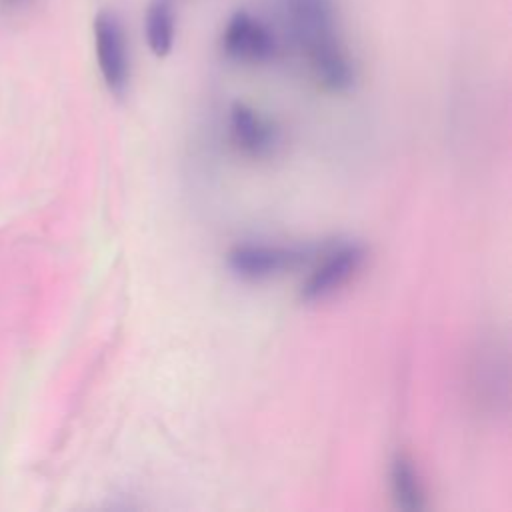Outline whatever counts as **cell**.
Instances as JSON below:
<instances>
[{"label": "cell", "mask_w": 512, "mask_h": 512, "mask_svg": "<svg viewBox=\"0 0 512 512\" xmlns=\"http://www.w3.org/2000/svg\"><path fill=\"white\" fill-rule=\"evenodd\" d=\"M364 260L366 248L362 244L352 242L334 248L304 280L300 288V298L304 302H318L332 296L358 274Z\"/></svg>", "instance_id": "cell-5"}, {"label": "cell", "mask_w": 512, "mask_h": 512, "mask_svg": "<svg viewBox=\"0 0 512 512\" xmlns=\"http://www.w3.org/2000/svg\"><path fill=\"white\" fill-rule=\"evenodd\" d=\"M8 2H12V4H16V2H22V0H8Z\"/></svg>", "instance_id": "cell-9"}, {"label": "cell", "mask_w": 512, "mask_h": 512, "mask_svg": "<svg viewBox=\"0 0 512 512\" xmlns=\"http://www.w3.org/2000/svg\"><path fill=\"white\" fill-rule=\"evenodd\" d=\"M282 26L316 82L330 92L352 88L356 70L340 34L336 0H274Z\"/></svg>", "instance_id": "cell-1"}, {"label": "cell", "mask_w": 512, "mask_h": 512, "mask_svg": "<svg viewBox=\"0 0 512 512\" xmlns=\"http://www.w3.org/2000/svg\"><path fill=\"white\" fill-rule=\"evenodd\" d=\"M390 490L396 506L406 512H418L424 508V490L412 460L404 454H396L390 464Z\"/></svg>", "instance_id": "cell-8"}, {"label": "cell", "mask_w": 512, "mask_h": 512, "mask_svg": "<svg viewBox=\"0 0 512 512\" xmlns=\"http://www.w3.org/2000/svg\"><path fill=\"white\" fill-rule=\"evenodd\" d=\"M144 36L150 52L164 58L172 52L176 40L174 0H150L144 16Z\"/></svg>", "instance_id": "cell-7"}, {"label": "cell", "mask_w": 512, "mask_h": 512, "mask_svg": "<svg viewBox=\"0 0 512 512\" xmlns=\"http://www.w3.org/2000/svg\"><path fill=\"white\" fill-rule=\"evenodd\" d=\"M220 44L228 58L246 64L270 62L278 52V40L272 28L248 10L230 14L222 28Z\"/></svg>", "instance_id": "cell-2"}, {"label": "cell", "mask_w": 512, "mask_h": 512, "mask_svg": "<svg viewBox=\"0 0 512 512\" xmlns=\"http://www.w3.org/2000/svg\"><path fill=\"white\" fill-rule=\"evenodd\" d=\"M230 132L234 142L250 156H264L276 144L274 126L242 102H236L230 108Z\"/></svg>", "instance_id": "cell-6"}, {"label": "cell", "mask_w": 512, "mask_h": 512, "mask_svg": "<svg viewBox=\"0 0 512 512\" xmlns=\"http://www.w3.org/2000/svg\"><path fill=\"white\" fill-rule=\"evenodd\" d=\"M174 2H178V0H174Z\"/></svg>", "instance_id": "cell-10"}, {"label": "cell", "mask_w": 512, "mask_h": 512, "mask_svg": "<svg viewBox=\"0 0 512 512\" xmlns=\"http://www.w3.org/2000/svg\"><path fill=\"white\" fill-rule=\"evenodd\" d=\"M310 252L296 246H270V244H238L226 260L228 268L244 280H268L286 274L308 262Z\"/></svg>", "instance_id": "cell-4"}, {"label": "cell", "mask_w": 512, "mask_h": 512, "mask_svg": "<svg viewBox=\"0 0 512 512\" xmlns=\"http://www.w3.org/2000/svg\"><path fill=\"white\" fill-rule=\"evenodd\" d=\"M94 48L104 84L112 94H124L130 80V56L122 20L114 10H100L96 14Z\"/></svg>", "instance_id": "cell-3"}]
</instances>
